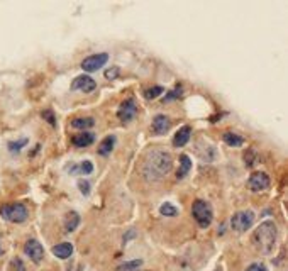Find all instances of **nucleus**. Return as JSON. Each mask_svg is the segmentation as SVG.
<instances>
[{"instance_id":"f257e3e1","label":"nucleus","mask_w":288,"mask_h":271,"mask_svg":"<svg viewBox=\"0 0 288 271\" xmlns=\"http://www.w3.org/2000/svg\"><path fill=\"white\" fill-rule=\"evenodd\" d=\"M173 161L164 151H151L143 164V175L149 181H160L171 171Z\"/></svg>"},{"instance_id":"f03ea898","label":"nucleus","mask_w":288,"mask_h":271,"mask_svg":"<svg viewBox=\"0 0 288 271\" xmlns=\"http://www.w3.org/2000/svg\"><path fill=\"white\" fill-rule=\"evenodd\" d=\"M255 242L263 255H270L276 242V225L272 221L263 222L255 232Z\"/></svg>"},{"instance_id":"7ed1b4c3","label":"nucleus","mask_w":288,"mask_h":271,"mask_svg":"<svg viewBox=\"0 0 288 271\" xmlns=\"http://www.w3.org/2000/svg\"><path fill=\"white\" fill-rule=\"evenodd\" d=\"M192 214H193V219L197 221V224L200 227H208L214 219V212H212V207L208 202L205 200H197L192 207Z\"/></svg>"},{"instance_id":"20e7f679","label":"nucleus","mask_w":288,"mask_h":271,"mask_svg":"<svg viewBox=\"0 0 288 271\" xmlns=\"http://www.w3.org/2000/svg\"><path fill=\"white\" fill-rule=\"evenodd\" d=\"M0 215L5 221L14 222V224H20L27 219V208L22 204H10L0 207Z\"/></svg>"},{"instance_id":"39448f33","label":"nucleus","mask_w":288,"mask_h":271,"mask_svg":"<svg viewBox=\"0 0 288 271\" xmlns=\"http://www.w3.org/2000/svg\"><path fill=\"white\" fill-rule=\"evenodd\" d=\"M255 224V214L251 210H242L238 214L232 215L231 219V225L236 232H244L248 231L251 225Z\"/></svg>"},{"instance_id":"423d86ee","label":"nucleus","mask_w":288,"mask_h":271,"mask_svg":"<svg viewBox=\"0 0 288 271\" xmlns=\"http://www.w3.org/2000/svg\"><path fill=\"white\" fill-rule=\"evenodd\" d=\"M107 61H109L107 53H97V54H92V56L85 58V60L81 61V68H83L85 71H88V73H92V71H97V70H100L102 66H105Z\"/></svg>"},{"instance_id":"0eeeda50","label":"nucleus","mask_w":288,"mask_h":271,"mask_svg":"<svg viewBox=\"0 0 288 271\" xmlns=\"http://www.w3.org/2000/svg\"><path fill=\"white\" fill-rule=\"evenodd\" d=\"M136 114H138V104H136L134 98L124 100L117 111V117H119V121H122V122H131L132 119L136 117Z\"/></svg>"},{"instance_id":"6e6552de","label":"nucleus","mask_w":288,"mask_h":271,"mask_svg":"<svg viewBox=\"0 0 288 271\" xmlns=\"http://www.w3.org/2000/svg\"><path fill=\"white\" fill-rule=\"evenodd\" d=\"M24 253H26L34 263H41L44 258V248L41 246L39 241H36V239H29V241L26 242V246H24Z\"/></svg>"},{"instance_id":"1a4fd4ad","label":"nucleus","mask_w":288,"mask_h":271,"mask_svg":"<svg viewBox=\"0 0 288 271\" xmlns=\"http://www.w3.org/2000/svg\"><path fill=\"white\" fill-rule=\"evenodd\" d=\"M249 188L253 191H263L266 188H270V176L265 171H256L249 176Z\"/></svg>"},{"instance_id":"9d476101","label":"nucleus","mask_w":288,"mask_h":271,"mask_svg":"<svg viewBox=\"0 0 288 271\" xmlns=\"http://www.w3.org/2000/svg\"><path fill=\"white\" fill-rule=\"evenodd\" d=\"M95 87H97V83H95L94 78L88 77V75L77 77L73 80V83H71L73 90H81V92H92V90H95Z\"/></svg>"},{"instance_id":"9b49d317","label":"nucleus","mask_w":288,"mask_h":271,"mask_svg":"<svg viewBox=\"0 0 288 271\" xmlns=\"http://www.w3.org/2000/svg\"><path fill=\"white\" fill-rule=\"evenodd\" d=\"M171 128V122L170 119L166 117V115H156L153 121V132L158 136L164 134V132H168Z\"/></svg>"},{"instance_id":"f8f14e48","label":"nucleus","mask_w":288,"mask_h":271,"mask_svg":"<svg viewBox=\"0 0 288 271\" xmlns=\"http://www.w3.org/2000/svg\"><path fill=\"white\" fill-rule=\"evenodd\" d=\"M94 141H95V136L92 134V132H81V134L71 137V144L77 147H87V146H90Z\"/></svg>"},{"instance_id":"ddd939ff","label":"nucleus","mask_w":288,"mask_h":271,"mask_svg":"<svg viewBox=\"0 0 288 271\" xmlns=\"http://www.w3.org/2000/svg\"><path fill=\"white\" fill-rule=\"evenodd\" d=\"M53 255L60 259H68L71 255H73V246L70 242H61V244H56L53 248Z\"/></svg>"},{"instance_id":"4468645a","label":"nucleus","mask_w":288,"mask_h":271,"mask_svg":"<svg viewBox=\"0 0 288 271\" xmlns=\"http://www.w3.org/2000/svg\"><path fill=\"white\" fill-rule=\"evenodd\" d=\"M190 136H192V128H188V126H183V128L180 129V131L175 134V139H173V144L176 147H181L185 146V144L190 141Z\"/></svg>"},{"instance_id":"2eb2a0df","label":"nucleus","mask_w":288,"mask_h":271,"mask_svg":"<svg viewBox=\"0 0 288 271\" xmlns=\"http://www.w3.org/2000/svg\"><path fill=\"white\" fill-rule=\"evenodd\" d=\"M190 171H192V159L187 156V154H181L180 156V170L176 171V178L181 180V178L187 176Z\"/></svg>"},{"instance_id":"dca6fc26","label":"nucleus","mask_w":288,"mask_h":271,"mask_svg":"<svg viewBox=\"0 0 288 271\" xmlns=\"http://www.w3.org/2000/svg\"><path fill=\"white\" fill-rule=\"evenodd\" d=\"M78 224H80V215H78L77 212H70V214H66V219H64V231L73 232L75 229L78 227Z\"/></svg>"},{"instance_id":"f3484780","label":"nucleus","mask_w":288,"mask_h":271,"mask_svg":"<svg viewBox=\"0 0 288 271\" xmlns=\"http://www.w3.org/2000/svg\"><path fill=\"white\" fill-rule=\"evenodd\" d=\"M224 143L227 144V146H232V147H239L244 144V137L236 134V132H225L224 134Z\"/></svg>"},{"instance_id":"a211bd4d","label":"nucleus","mask_w":288,"mask_h":271,"mask_svg":"<svg viewBox=\"0 0 288 271\" xmlns=\"http://www.w3.org/2000/svg\"><path fill=\"white\" fill-rule=\"evenodd\" d=\"M114 144H115V137L114 136L105 137V139L100 143V146H98V154H102V156H107V154L111 153L112 149H114Z\"/></svg>"},{"instance_id":"6ab92c4d","label":"nucleus","mask_w":288,"mask_h":271,"mask_svg":"<svg viewBox=\"0 0 288 271\" xmlns=\"http://www.w3.org/2000/svg\"><path fill=\"white\" fill-rule=\"evenodd\" d=\"M94 119L92 117H80V119H75L73 122H71V126L77 129H88V128H94Z\"/></svg>"},{"instance_id":"aec40b11","label":"nucleus","mask_w":288,"mask_h":271,"mask_svg":"<svg viewBox=\"0 0 288 271\" xmlns=\"http://www.w3.org/2000/svg\"><path fill=\"white\" fill-rule=\"evenodd\" d=\"M160 212H161V215H166V217H175V215H178V208L175 207V205L168 204V202H164V204L161 205Z\"/></svg>"},{"instance_id":"412c9836","label":"nucleus","mask_w":288,"mask_h":271,"mask_svg":"<svg viewBox=\"0 0 288 271\" xmlns=\"http://www.w3.org/2000/svg\"><path fill=\"white\" fill-rule=\"evenodd\" d=\"M141 265H143L141 259H134V261H129V263H124V265H121L117 268V271H136Z\"/></svg>"},{"instance_id":"4be33fe9","label":"nucleus","mask_w":288,"mask_h":271,"mask_svg":"<svg viewBox=\"0 0 288 271\" xmlns=\"http://www.w3.org/2000/svg\"><path fill=\"white\" fill-rule=\"evenodd\" d=\"M27 144V139L24 137V139L20 141H16V143H9V149L12 151V153H19L20 149H22L24 146Z\"/></svg>"},{"instance_id":"5701e85b","label":"nucleus","mask_w":288,"mask_h":271,"mask_svg":"<svg viewBox=\"0 0 288 271\" xmlns=\"http://www.w3.org/2000/svg\"><path fill=\"white\" fill-rule=\"evenodd\" d=\"M163 87H153V88H147L146 90V98H156V97H160L161 94H163Z\"/></svg>"},{"instance_id":"b1692460","label":"nucleus","mask_w":288,"mask_h":271,"mask_svg":"<svg viewBox=\"0 0 288 271\" xmlns=\"http://www.w3.org/2000/svg\"><path fill=\"white\" fill-rule=\"evenodd\" d=\"M78 170H80L81 175H90L92 171H94V164H92L90 161H83V163L78 166Z\"/></svg>"},{"instance_id":"393cba45","label":"nucleus","mask_w":288,"mask_h":271,"mask_svg":"<svg viewBox=\"0 0 288 271\" xmlns=\"http://www.w3.org/2000/svg\"><path fill=\"white\" fill-rule=\"evenodd\" d=\"M181 95V87H176L175 90H171L170 94L164 97V102H168V100H173V98H178Z\"/></svg>"},{"instance_id":"a878e982","label":"nucleus","mask_w":288,"mask_h":271,"mask_svg":"<svg viewBox=\"0 0 288 271\" xmlns=\"http://www.w3.org/2000/svg\"><path fill=\"white\" fill-rule=\"evenodd\" d=\"M119 75V68L117 66H112L109 68L107 71H105V78H109V80H114V78H117Z\"/></svg>"},{"instance_id":"bb28decb","label":"nucleus","mask_w":288,"mask_h":271,"mask_svg":"<svg viewBox=\"0 0 288 271\" xmlns=\"http://www.w3.org/2000/svg\"><path fill=\"white\" fill-rule=\"evenodd\" d=\"M78 188H80V191H81L83 195H88V193H90V183H88V181L80 180V181H78Z\"/></svg>"},{"instance_id":"cd10ccee","label":"nucleus","mask_w":288,"mask_h":271,"mask_svg":"<svg viewBox=\"0 0 288 271\" xmlns=\"http://www.w3.org/2000/svg\"><path fill=\"white\" fill-rule=\"evenodd\" d=\"M246 271H268V270H266V266L263 263H253V265L248 266Z\"/></svg>"},{"instance_id":"c85d7f7f","label":"nucleus","mask_w":288,"mask_h":271,"mask_svg":"<svg viewBox=\"0 0 288 271\" xmlns=\"http://www.w3.org/2000/svg\"><path fill=\"white\" fill-rule=\"evenodd\" d=\"M43 117L44 119H48V122H49V124H56V119H54V115L53 114H51V111H44L43 112Z\"/></svg>"},{"instance_id":"c756f323","label":"nucleus","mask_w":288,"mask_h":271,"mask_svg":"<svg viewBox=\"0 0 288 271\" xmlns=\"http://www.w3.org/2000/svg\"><path fill=\"white\" fill-rule=\"evenodd\" d=\"M14 268H16V271H26L24 270V265H22V261H20V259H14Z\"/></svg>"},{"instance_id":"7c9ffc66","label":"nucleus","mask_w":288,"mask_h":271,"mask_svg":"<svg viewBox=\"0 0 288 271\" xmlns=\"http://www.w3.org/2000/svg\"><path fill=\"white\" fill-rule=\"evenodd\" d=\"M3 255V248H2V238H0V256Z\"/></svg>"}]
</instances>
